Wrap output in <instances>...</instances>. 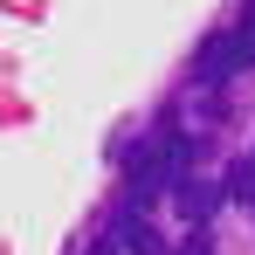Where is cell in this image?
Listing matches in <instances>:
<instances>
[{
  "instance_id": "7a4b0ae2",
  "label": "cell",
  "mask_w": 255,
  "mask_h": 255,
  "mask_svg": "<svg viewBox=\"0 0 255 255\" xmlns=\"http://www.w3.org/2000/svg\"><path fill=\"white\" fill-rule=\"evenodd\" d=\"M111 242L125 255H166V242H159V228L152 221H138V214H125V221H111Z\"/></svg>"
},
{
  "instance_id": "8992f818",
  "label": "cell",
  "mask_w": 255,
  "mask_h": 255,
  "mask_svg": "<svg viewBox=\"0 0 255 255\" xmlns=\"http://www.w3.org/2000/svg\"><path fill=\"white\" fill-rule=\"evenodd\" d=\"M249 166H255V152H249Z\"/></svg>"
},
{
  "instance_id": "5b68a950",
  "label": "cell",
  "mask_w": 255,
  "mask_h": 255,
  "mask_svg": "<svg viewBox=\"0 0 255 255\" xmlns=\"http://www.w3.org/2000/svg\"><path fill=\"white\" fill-rule=\"evenodd\" d=\"M179 255H214V242H207V228H193V235L179 242Z\"/></svg>"
},
{
  "instance_id": "277c9868",
  "label": "cell",
  "mask_w": 255,
  "mask_h": 255,
  "mask_svg": "<svg viewBox=\"0 0 255 255\" xmlns=\"http://www.w3.org/2000/svg\"><path fill=\"white\" fill-rule=\"evenodd\" d=\"M228 193H235L242 207H255V166H249V159H235V166H228Z\"/></svg>"
},
{
  "instance_id": "3957f363",
  "label": "cell",
  "mask_w": 255,
  "mask_h": 255,
  "mask_svg": "<svg viewBox=\"0 0 255 255\" xmlns=\"http://www.w3.org/2000/svg\"><path fill=\"white\" fill-rule=\"evenodd\" d=\"M214 207H221V186H207V179H193V172H186V179H179V214H186L193 228H207Z\"/></svg>"
},
{
  "instance_id": "6da1fadb",
  "label": "cell",
  "mask_w": 255,
  "mask_h": 255,
  "mask_svg": "<svg viewBox=\"0 0 255 255\" xmlns=\"http://www.w3.org/2000/svg\"><path fill=\"white\" fill-rule=\"evenodd\" d=\"M249 62H255V21H249V28H235V35H214V42L200 48V76H207V83L242 76Z\"/></svg>"
}]
</instances>
